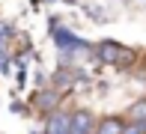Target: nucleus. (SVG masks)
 <instances>
[{
  "instance_id": "nucleus-5",
  "label": "nucleus",
  "mask_w": 146,
  "mask_h": 134,
  "mask_svg": "<svg viewBox=\"0 0 146 134\" xmlns=\"http://www.w3.org/2000/svg\"><path fill=\"white\" fill-rule=\"evenodd\" d=\"M128 122H146V98H140L128 107Z\"/></svg>"
},
{
  "instance_id": "nucleus-2",
  "label": "nucleus",
  "mask_w": 146,
  "mask_h": 134,
  "mask_svg": "<svg viewBox=\"0 0 146 134\" xmlns=\"http://www.w3.org/2000/svg\"><path fill=\"white\" fill-rule=\"evenodd\" d=\"M72 131V113L69 110H51L45 119L42 134H69Z\"/></svg>"
},
{
  "instance_id": "nucleus-3",
  "label": "nucleus",
  "mask_w": 146,
  "mask_h": 134,
  "mask_svg": "<svg viewBox=\"0 0 146 134\" xmlns=\"http://www.w3.org/2000/svg\"><path fill=\"white\" fill-rule=\"evenodd\" d=\"M96 122L98 119L92 116L90 110H72V131L69 134H96Z\"/></svg>"
},
{
  "instance_id": "nucleus-1",
  "label": "nucleus",
  "mask_w": 146,
  "mask_h": 134,
  "mask_svg": "<svg viewBox=\"0 0 146 134\" xmlns=\"http://www.w3.org/2000/svg\"><path fill=\"white\" fill-rule=\"evenodd\" d=\"M98 57H102L104 63L128 66L131 60H134V54H131L128 48H122V45H116V42H102V45H98Z\"/></svg>"
},
{
  "instance_id": "nucleus-4",
  "label": "nucleus",
  "mask_w": 146,
  "mask_h": 134,
  "mask_svg": "<svg viewBox=\"0 0 146 134\" xmlns=\"http://www.w3.org/2000/svg\"><path fill=\"white\" fill-rule=\"evenodd\" d=\"M125 125H128V119L122 116H102L96 122V134H122Z\"/></svg>"
},
{
  "instance_id": "nucleus-6",
  "label": "nucleus",
  "mask_w": 146,
  "mask_h": 134,
  "mask_svg": "<svg viewBox=\"0 0 146 134\" xmlns=\"http://www.w3.org/2000/svg\"><path fill=\"white\" fill-rule=\"evenodd\" d=\"M122 134H146V122H128Z\"/></svg>"
}]
</instances>
